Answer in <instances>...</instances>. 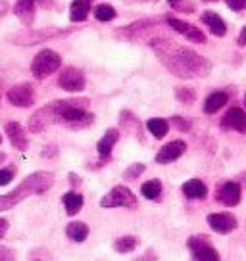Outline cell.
<instances>
[{"mask_svg":"<svg viewBox=\"0 0 246 261\" xmlns=\"http://www.w3.org/2000/svg\"><path fill=\"white\" fill-rule=\"evenodd\" d=\"M0 259L2 261H8V259H16V253L8 250V248H2L0 246Z\"/></svg>","mask_w":246,"mask_h":261,"instance_id":"obj_35","label":"cell"},{"mask_svg":"<svg viewBox=\"0 0 246 261\" xmlns=\"http://www.w3.org/2000/svg\"><path fill=\"white\" fill-rule=\"evenodd\" d=\"M66 234L75 242H85L89 238V227L81 221H73L66 227Z\"/></svg>","mask_w":246,"mask_h":261,"instance_id":"obj_23","label":"cell"},{"mask_svg":"<svg viewBox=\"0 0 246 261\" xmlns=\"http://www.w3.org/2000/svg\"><path fill=\"white\" fill-rule=\"evenodd\" d=\"M244 102H246V96H244Z\"/></svg>","mask_w":246,"mask_h":261,"instance_id":"obj_42","label":"cell"},{"mask_svg":"<svg viewBox=\"0 0 246 261\" xmlns=\"http://www.w3.org/2000/svg\"><path fill=\"white\" fill-rule=\"evenodd\" d=\"M67 33L66 29H41V31H21L16 33L12 37V42L16 44H35V42L41 41H48L52 37H58V35H64Z\"/></svg>","mask_w":246,"mask_h":261,"instance_id":"obj_9","label":"cell"},{"mask_svg":"<svg viewBox=\"0 0 246 261\" xmlns=\"http://www.w3.org/2000/svg\"><path fill=\"white\" fill-rule=\"evenodd\" d=\"M60 65H62V58H60V54L54 52V50L44 48L33 58L31 73H33L35 79L42 81V79H46V77L52 75L54 71H58V69H60Z\"/></svg>","mask_w":246,"mask_h":261,"instance_id":"obj_4","label":"cell"},{"mask_svg":"<svg viewBox=\"0 0 246 261\" xmlns=\"http://www.w3.org/2000/svg\"><path fill=\"white\" fill-rule=\"evenodd\" d=\"M117 140H119V130L117 129H108L104 133V137L99 140V144H96V150H99V154L102 158H108V155L112 154V150L114 146L117 144Z\"/></svg>","mask_w":246,"mask_h":261,"instance_id":"obj_18","label":"cell"},{"mask_svg":"<svg viewBox=\"0 0 246 261\" xmlns=\"http://www.w3.org/2000/svg\"><path fill=\"white\" fill-rule=\"evenodd\" d=\"M150 46H152L158 60L165 65V69L175 77L183 79V81L202 79L212 71V64L206 58L192 52L187 46H181V44L167 41L164 37H156L150 42Z\"/></svg>","mask_w":246,"mask_h":261,"instance_id":"obj_1","label":"cell"},{"mask_svg":"<svg viewBox=\"0 0 246 261\" xmlns=\"http://www.w3.org/2000/svg\"><path fill=\"white\" fill-rule=\"evenodd\" d=\"M2 160H4V155H2V154H0V162H2Z\"/></svg>","mask_w":246,"mask_h":261,"instance_id":"obj_40","label":"cell"},{"mask_svg":"<svg viewBox=\"0 0 246 261\" xmlns=\"http://www.w3.org/2000/svg\"><path fill=\"white\" fill-rule=\"evenodd\" d=\"M92 6V0H73L71 6H69V19L75 23H81L87 19Z\"/></svg>","mask_w":246,"mask_h":261,"instance_id":"obj_20","label":"cell"},{"mask_svg":"<svg viewBox=\"0 0 246 261\" xmlns=\"http://www.w3.org/2000/svg\"><path fill=\"white\" fill-rule=\"evenodd\" d=\"M58 83L67 92H81L85 89V85H87L85 83V73L79 67H66L58 77Z\"/></svg>","mask_w":246,"mask_h":261,"instance_id":"obj_7","label":"cell"},{"mask_svg":"<svg viewBox=\"0 0 246 261\" xmlns=\"http://www.w3.org/2000/svg\"><path fill=\"white\" fill-rule=\"evenodd\" d=\"M167 25L171 27L173 31H177L179 35H183L185 39H189V41L196 42V44H204L206 42V35L200 29H198L196 25H190L187 21H181L177 17H167Z\"/></svg>","mask_w":246,"mask_h":261,"instance_id":"obj_10","label":"cell"},{"mask_svg":"<svg viewBox=\"0 0 246 261\" xmlns=\"http://www.w3.org/2000/svg\"><path fill=\"white\" fill-rule=\"evenodd\" d=\"M94 17L99 19V21H112L115 17V10L110 6V4H99L96 8H94Z\"/></svg>","mask_w":246,"mask_h":261,"instance_id":"obj_29","label":"cell"},{"mask_svg":"<svg viewBox=\"0 0 246 261\" xmlns=\"http://www.w3.org/2000/svg\"><path fill=\"white\" fill-rule=\"evenodd\" d=\"M89 100L87 98H73V100H56L42 106L39 112H35L29 119V130L41 133L48 125L64 123L71 129H87L92 123V114L87 112Z\"/></svg>","mask_w":246,"mask_h":261,"instance_id":"obj_2","label":"cell"},{"mask_svg":"<svg viewBox=\"0 0 246 261\" xmlns=\"http://www.w3.org/2000/svg\"><path fill=\"white\" fill-rule=\"evenodd\" d=\"M100 205L102 207H137L139 202L129 188L117 185L100 200Z\"/></svg>","mask_w":246,"mask_h":261,"instance_id":"obj_5","label":"cell"},{"mask_svg":"<svg viewBox=\"0 0 246 261\" xmlns=\"http://www.w3.org/2000/svg\"><path fill=\"white\" fill-rule=\"evenodd\" d=\"M206 221H208V225H210L215 232H219V234H227L231 230H235L238 225L237 217H235L233 213H210Z\"/></svg>","mask_w":246,"mask_h":261,"instance_id":"obj_11","label":"cell"},{"mask_svg":"<svg viewBox=\"0 0 246 261\" xmlns=\"http://www.w3.org/2000/svg\"><path fill=\"white\" fill-rule=\"evenodd\" d=\"M225 4H227L233 12H242V10L246 8V0H225Z\"/></svg>","mask_w":246,"mask_h":261,"instance_id":"obj_31","label":"cell"},{"mask_svg":"<svg viewBox=\"0 0 246 261\" xmlns=\"http://www.w3.org/2000/svg\"><path fill=\"white\" fill-rule=\"evenodd\" d=\"M14 200L10 198V194L6 196H0V212H6V210H12L14 207Z\"/></svg>","mask_w":246,"mask_h":261,"instance_id":"obj_33","label":"cell"},{"mask_svg":"<svg viewBox=\"0 0 246 261\" xmlns=\"http://www.w3.org/2000/svg\"><path fill=\"white\" fill-rule=\"evenodd\" d=\"M62 202H64V210H66L67 215H77L81 212L83 204H85V198L77 192H67V194H64Z\"/></svg>","mask_w":246,"mask_h":261,"instance_id":"obj_22","label":"cell"},{"mask_svg":"<svg viewBox=\"0 0 246 261\" xmlns=\"http://www.w3.org/2000/svg\"><path fill=\"white\" fill-rule=\"evenodd\" d=\"M222 127L227 130H235L240 135H246V112L240 108H231L227 114L223 115Z\"/></svg>","mask_w":246,"mask_h":261,"instance_id":"obj_12","label":"cell"},{"mask_svg":"<svg viewBox=\"0 0 246 261\" xmlns=\"http://www.w3.org/2000/svg\"><path fill=\"white\" fill-rule=\"evenodd\" d=\"M227 102H229V94H227V92H223V90H215V92H212L210 96L206 98L204 114L212 115V114H215V112H219Z\"/></svg>","mask_w":246,"mask_h":261,"instance_id":"obj_17","label":"cell"},{"mask_svg":"<svg viewBox=\"0 0 246 261\" xmlns=\"http://www.w3.org/2000/svg\"><path fill=\"white\" fill-rule=\"evenodd\" d=\"M12 179H14V171L12 169H0V187H6Z\"/></svg>","mask_w":246,"mask_h":261,"instance_id":"obj_32","label":"cell"},{"mask_svg":"<svg viewBox=\"0 0 246 261\" xmlns=\"http://www.w3.org/2000/svg\"><path fill=\"white\" fill-rule=\"evenodd\" d=\"M146 129L156 139H164L165 135H167V130H169V123L165 121V119H162V117H152V119L146 121Z\"/></svg>","mask_w":246,"mask_h":261,"instance_id":"obj_24","label":"cell"},{"mask_svg":"<svg viewBox=\"0 0 246 261\" xmlns=\"http://www.w3.org/2000/svg\"><path fill=\"white\" fill-rule=\"evenodd\" d=\"M6 230H8V221L2 219V217H0V238H2L4 234H6Z\"/></svg>","mask_w":246,"mask_h":261,"instance_id":"obj_38","label":"cell"},{"mask_svg":"<svg viewBox=\"0 0 246 261\" xmlns=\"http://www.w3.org/2000/svg\"><path fill=\"white\" fill-rule=\"evenodd\" d=\"M215 198H217V202H222V204H225V205H231V207L238 205L240 198H242V187H240V182H235V180L225 182L223 187H219Z\"/></svg>","mask_w":246,"mask_h":261,"instance_id":"obj_13","label":"cell"},{"mask_svg":"<svg viewBox=\"0 0 246 261\" xmlns=\"http://www.w3.org/2000/svg\"><path fill=\"white\" fill-rule=\"evenodd\" d=\"M167 4L181 14H194V10H196L192 0H167Z\"/></svg>","mask_w":246,"mask_h":261,"instance_id":"obj_28","label":"cell"},{"mask_svg":"<svg viewBox=\"0 0 246 261\" xmlns=\"http://www.w3.org/2000/svg\"><path fill=\"white\" fill-rule=\"evenodd\" d=\"M210 2H213V0H210Z\"/></svg>","mask_w":246,"mask_h":261,"instance_id":"obj_43","label":"cell"},{"mask_svg":"<svg viewBox=\"0 0 246 261\" xmlns=\"http://www.w3.org/2000/svg\"><path fill=\"white\" fill-rule=\"evenodd\" d=\"M54 180H56L54 179V173H50V171L31 173V175H29L27 179H23V182L10 194V198L14 200V204H17V202H21V200H25V198H29V196H33V194H44V192L54 185Z\"/></svg>","mask_w":246,"mask_h":261,"instance_id":"obj_3","label":"cell"},{"mask_svg":"<svg viewBox=\"0 0 246 261\" xmlns=\"http://www.w3.org/2000/svg\"><path fill=\"white\" fill-rule=\"evenodd\" d=\"M175 98L179 100L181 104H194V100H196V92L189 87H179V89H175Z\"/></svg>","mask_w":246,"mask_h":261,"instance_id":"obj_27","label":"cell"},{"mask_svg":"<svg viewBox=\"0 0 246 261\" xmlns=\"http://www.w3.org/2000/svg\"><path fill=\"white\" fill-rule=\"evenodd\" d=\"M240 185H244V187H246V171L240 175Z\"/></svg>","mask_w":246,"mask_h":261,"instance_id":"obj_39","label":"cell"},{"mask_svg":"<svg viewBox=\"0 0 246 261\" xmlns=\"http://www.w3.org/2000/svg\"><path fill=\"white\" fill-rule=\"evenodd\" d=\"M8 102L16 108H29L35 102V90L29 83H19L8 90Z\"/></svg>","mask_w":246,"mask_h":261,"instance_id":"obj_8","label":"cell"},{"mask_svg":"<svg viewBox=\"0 0 246 261\" xmlns=\"http://www.w3.org/2000/svg\"><path fill=\"white\" fill-rule=\"evenodd\" d=\"M187 246L190 250V257L198 261H217L219 259V252L213 248L208 238L204 234H196V237H190L187 240Z\"/></svg>","mask_w":246,"mask_h":261,"instance_id":"obj_6","label":"cell"},{"mask_svg":"<svg viewBox=\"0 0 246 261\" xmlns=\"http://www.w3.org/2000/svg\"><path fill=\"white\" fill-rule=\"evenodd\" d=\"M6 135H8L10 142L14 144V148L17 150H27L29 146V140H27V135H25V129L19 125L17 121H10L6 123Z\"/></svg>","mask_w":246,"mask_h":261,"instance_id":"obj_15","label":"cell"},{"mask_svg":"<svg viewBox=\"0 0 246 261\" xmlns=\"http://www.w3.org/2000/svg\"><path fill=\"white\" fill-rule=\"evenodd\" d=\"M202 23L208 25V29L212 31V35H215V37H223L225 33H227V25H225V21L222 19V16L219 14H215V12H204L202 14Z\"/></svg>","mask_w":246,"mask_h":261,"instance_id":"obj_16","label":"cell"},{"mask_svg":"<svg viewBox=\"0 0 246 261\" xmlns=\"http://www.w3.org/2000/svg\"><path fill=\"white\" fill-rule=\"evenodd\" d=\"M137 244H139V238L137 237H121L115 240L114 246L119 253H129L137 248Z\"/></svg>","mask_w":246,"mask_h":261,"instance_id":"obj_26","label":"cell"},{"mask_svg":"<svg viewBox=\"0 0 246 261\" xmlns=\"http://www.w3.org/2000/svg\"><path fill=\"white\" fill-rule=\"evenodd\" d=\"M140 192H142V196H144L146 200H158L160 194H162V182L156 179L146 180V182L142 185V188H140Z\"/></svg>","mask_w":246,"mask_h":261,"instance_id":"obj_25","label":"cell"},{"mask_svg":"<svg viewBox=\"0 0 246 261\" xmlns=\"http://www.w3.org/2000/svg\"><path fill=\"white\" fill-rule=\"evenodd\" d=\"M237 44L238 46H246V27H242V31H240V35H238Z\"/></svg>","mask_w":246,"mask_h":261,"instance_id":"obj_37","label":"cell"},{"mask_svg":"<svg viewBox=\"0 0 246 261\" xmlns=\"http://www.w3.org/2000/svg\"><path fill=\"white\" fill-rule=\"evenodd\" d=\"M14 12H16V16L19 17L23 23L31 25L35 19V12H37L35 0H17L16 6H14Z\"/></svg>","mask_w":246,"mask_h":261,"instance_id":"obj_19","label":"cell"},{"mask_svg":"<svg viewBox=\"0 0 246 261\" xmlns=\"http://www.w3.org/2000/svg\"><path fill=\"white\" fill-rule=\"evenodd\" d=\"M185 150H187V144L183 140H171L169 144H165L156 154V162L164 163V165L165 163H171L175 160H179L181 155L185 154Z\"/></svg>","mask_w":246,"mask_h":261,"instance_id":"obj_14","label":"cell"},{"mask_svg":"<svg viewBox=\"0 0 246 261\" xmlns=\"http://www.w3.org/2000/svg\"><path fill=\"white\" fill-rule=\"evenodd\" d=\"M183 194L187 196V198H192V200H200V198H204L208 194V188H206L202 180L190 179L183 185Z\"/></svg>","mask_w":246,"mask_h":261,"instance_id":"obj_21","label":"cell"},{"mask_svg":"<svg viewBox=\"0 0 246 261\" xmlns=\"http://www.w3.org/2000/svg\"><path fill=\"white\" fill-rule=\"evenodd\" d=\"M171 123H173V125H177V129L183 130V133H187V130L190 129V123L185 121V119H181V117H173Z\"/></svg>","mask_w":246,"mask_h":261,"instance_id":"obj_34","label":"cell"},{"mask_svg":"<svg viewBox=\"0 0 246 261\" xmlns=\"http://www.w3.org/2000/svg\"><path fill=\"white\" fill-rule=\"evenodd\" d=\"M0 142H2V137H0Z\"/></svg>","mask_w":246,"mask_h":261,"instance_id":"obj_41","label":"cell"},{"mask_svg":"<svg viewBox=\"0 0 246 261\" xmlns=\"http://www.w3.org/2000/svg\"><path fill=\"white\" fill-rule=\"evenodd\" d=\"M142 173H144V165H142V163H133L131 167L125 169L123 177H125L127 180H133V179H137L139 175H142Z\"/></svg>","mask_w":246,"mask_h":261,"instance_id":"obj_30","label":"cell"},{"mask_svg":"<svg viewBox=\"0 0 246 261\" xmlns=\"http://www.w3.org/2000/svg\"><path fill=\"white\" fill-rule=\"evenodd\" d=\"M8 14V0H0V19Z\"/></svg>","mask_w":246,"mask_h":261,"instance_id":"obj_36","label":"cell"}]
</instances>
